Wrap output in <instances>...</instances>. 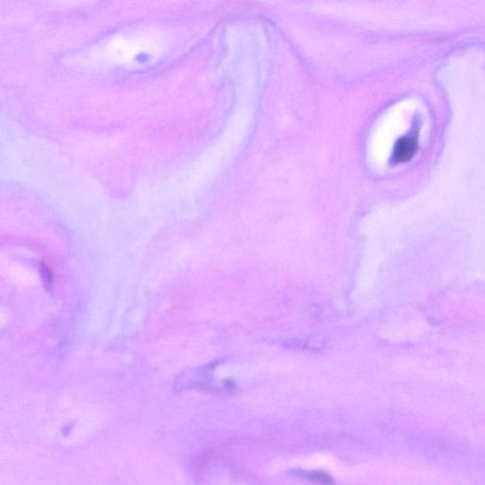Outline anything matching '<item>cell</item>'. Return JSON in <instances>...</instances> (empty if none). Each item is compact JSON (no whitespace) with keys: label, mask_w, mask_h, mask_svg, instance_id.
I'll return each mask as SVG.
<instances>
[{"label":"cell","mask_w":485,"mask_h":485,"mask_svg":"<svg viewBox=\"0 0 485 485\" xmlns=\"http://www.w3.org/2000/svg\"><path fill=\"white\" fill-rule=\"evenodd\" d=\"M419 146L417 134L406 135L400 137L395 142L392 150V160L395 163L406 162L412 160Z\"/></svg>","instance_id":"6da1fadb"},{"label":"cell","mask_w":485,"mask_h":485,"mask_svg":"<svg viewBox=\"0 0 485 485\" xmlns=\"http://www.w3.org/2000/svg\"><path fill=\"white\" fill-rule=\"evenodd\" d=\"M293 475H296L300 478L307 479V481L316 484L332 485L334 484L333 478H332L330 475L321 471L296 470L293 472Z\"/></svg>","instance_id":"7a4b0ae2"}]
</instances>
